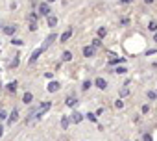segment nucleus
Here are the masks:
<instances>
[{
    "mask_svg": "<svg viewBox=\"0 0 157 141\" xmlns=\"http://www.w3.org/2000/svg\"><path fill=\"white\" fill-rule=\"evenodd\" d=\"M32 100H33V95H32V93H26V95H24V98H22V102L30 104V102H32Z\"/></svg>",
    "mask_w": 157,
    "mask_h": 141,
    "instance_id": "4468645a",
    "label": "nucleus"
},
{
    "mask_svg": "<svg viewBox=\"0 0 157 141\" xmlns=\"http://www.w3.org/2000/svg\"><path fill=\"white\" fill-rule=\"evenodd\" d=\"M55 24H57V19L54 15H48V26H55Z\"/></svg>",
    "mask_w": 157,
    "mask_h": 141,
    "instance_id": "ddd939ff",
    "label": "nucleus"
},
{
    "mask_svg": "<svg viewBox=\"0 0 157 141\" xmlns=\"http://www.w3.org/2000/svg\"><path fill=\"white\" fill-rule=\"evenodd\" d=\"M126 70H128L126 67H116V69H115V73H118V74H124Z\"/></svg>",
    "mask_w": 157,
    "mask_h": 141,
    "instance_id": "6ab92c4d",
    "label": "nucleus"
},
{
    "mask_svg": "<svg viewBox=\"0 0 157 141\" xmlns=\"http://www.w3.org/2000/svg\"><path fill=\"white\" fill-rule=\"evenodd\" d=\"M61 59H63V61H70V59H72V52L65 50V52H63V56H61Z\"/></svg>",
    "mask_w": 157,
    "mask_h": 141,
    "instance_id": "9b49d317",
    "label": "nucleus"
},
{
    "mask_svg": "<svg viewBox=\"0 0 157 141\" xmlns=\"http://www.w3.org/2000/svg\"><path fill=\"white\" fill-rule=\"evenodd\" d=\"M91 85H93V84H91V80H87V82H83V89L87 91V89L91 87Z\"/></svg>",
    "mask_w": 157,
    "mask_h": 141,
    "instance_id": "b1692460",
    "label": "nucleus"
},
{
    "mask_svg": "<svg viewBox=\"0 0 157 141\" xmlns=\"http://www.w3.org/2000/svg\"><path fill=\"white\" fill-rule=\"evenodd\" d=\"M96 87H100V89H105V87H107V82H105V80L104 78H96Z\"/></svg>",
    "mask_w": 157,
    "mask_h": 141,
    "instance_id": "6e6552de",
    "label": "nucleus"
},
{
    "mask_svg": "<svg viewBox=\"0 0 157 141\" xmlns=\"http://www.w3.org/2000/svg\"><path fill=\"white\" fill-rule=\"evenodd\" d=\"M17 119H19V110H13L11 115H9V124H13Z\"/></svg>",
    "mask_w": 157,
    "mask_h": 141,
    "instance_id": "9d476101",
    "label": "nucleus"
},
{
    "mask_svg": "<svg viewBox=\"0 0 157 141\" xmlns=\"http://www.w3.org/2000/svg\"><path fill=\"white\" fill-rule=\"evenodd\" d=\"M11 43H13V45H19V47H21V45H22V41H21V39H13Z\"/></svg>",
    "mask_w": 157,
    "mask_h": 141,
    "instance_id": "cd10ccee",
    "label": "nucleus"
},
{
    "mask_svg": "<svg viewBox=\"0 0 157 141\" xmlns=\"http://www.w3.org/2000/svg\"><path fill=\"white\" fill-rule=\"evenodd\" d=\"M154 41H155V43H157V34H155V37H154Z\"/></svg>",
    "mask_w": 157,
    "mask_h": 141,
    "instance_id": "f704fd0d",
    "label": "nucleus"
},
{
    "mask_svg": "<svg viewBox=\"0 0 157 141\" xmlns=\"http://www.w3.org/2000/svg\"><path fill=\"white\" fill-rule=\"evenodd\" d=\"M82 119H83V115L80 113V112H74L72 115H70V121H72L74 124H78V123H80V121H82Z\"/></svg>",
    "mask_w": 157,
    "mask_h": 141,
    "instance_id": "39448f33",
    "label": "nucleus"
},
{
    "mask_svg": "<svg viewBox=\"0 0 157 141\" xmlns=\"http://www.w3.org/2000/svg\"><path fill=\"white\" fill-rule=\"evenodd\" d=\"M39 13H41V15H50V6L43 2L41 6H39Z\"/></svg>",
    "mask_w": 157,
    "mask_h": 141,
    "instance_id": "423d86ee",
    "label": "nucleus"
},
{
    "mask_svg": "<svg viewBox=\"0 0 157 141\" xmlns=\"http://www.w3.org/2000/svg\"><path fill=\"white\" fill-rule=\"evenodd\" d=\"M148 28L151 30V32H155V30H157V22H155V21H151V22L148 24Z\"/></svg>",
    "mask_w": 157,
    "mask_h": 141,
    "instance_id": "a211bd4d",
    "label": "nucleus"
},
{
    "mask_svg": "<svg viewBox=\"0 0 157 141\" xmlns=\"http://www.w3.org/2000/svg\"><path fill=\"white\" fill-rule=\"evenodd\" d=\"M100 45H102L100 39H93V47H100Z\"/></svg>",
    "mask_w": 157,
    "mask_h": 141,
    "instance_id": "393cba45",
    "label": "nucleus"
},
{
    "mask_svg": "<svg viewBox=\"0 0 157 141\" xmlns=\"http://www.w3.org/2000/svg\"><path fill=\"white\" fill-rule=\"evenodd\" d=\"M68 124H70V119H68V117H63V119H61V126L67 130V128H68Z\"/></svg>",
    "mask_w": 157,
    "mask_h": 141,
    "instance_id": "2eb2a0df",
    "label": "nucleus"
},
{
    "mask_svg": "<svg viewBox=\"0 0 157 141\" xmlns=\"http://www.w3.org/2000/svg\"><path fill=\"white\" fill-rule=\"evenodd\" d=\"M144 2H146V4H151V2H154V0H144Z\"/></svg>",
    "mask_w": 157,
    "mask_h": 141,
    "instance_id": "72a5a7b5",
    "label": "nucleus"
},
{
    "mask_svg": "<svg viewBox=\"0 0 157 141\" xmlns=\"http://www.w3.org/2000/svg\"><path fill=\"white\" fill-rule=\"evenodd\" d=\"M115 106H116V108H122L124 104H122V100H116V102H115Z\"/></svg>",
    "mask_w": 157,
    "mask_h": 141,
    "instance_id": "c756f323",
    "label": "nucleus"
},
{
    "mask_svg": "<svg viewBox=\"0 0 157 141\" xmlns=\"http://www.w3.org/2000/svg\"><path fill=\"white\" fill-rule=\"evenodd\" d=\"M15 30H17V26H6V28H4V34L11 35V34H15Z\"/></svg>",
    "mask_w": 157,
    "mask_h": 141,
    "instance_id": "f8f14e48",
    "label": "nucleus"
},
{
    "mask_svg": "<svg viewBox=\"0 0 157 141\" xmlns=\"http://www.w3.org/2000/svg\"><path fill=\"white\" fill-rule=\"evenodd\" d=\"M50 106H52L50 102H44V104H41L37 110H35V115H33V117H41V115H44V113H46L48 110H50Z\"/></svg>",
    "mask_w": 157,
    "mask_h": 141,
    "instance_id": "f257e3e1",
    "label": "nucleus"
},
{
    "mask_svg": "<svg viewBox=\"0 0 157 141\" xmlns=\"http://www.w3.org/2000/svg\"><path fill=\"white\" fill-rule=\"evenodd\" d=\"M76 102H78V100H76L74 97H68L67 98V106H76Z\"/></svg>",
    "mask_w": 157,
    "mask_h": 141,
    "instance_id": "dca6fc26",
    "label": "nucleus"
},
{
    "mask_svg": "<svg viewBox=\"0 0 157 141\" xmlns=\"http://www.w3.org/2000/svg\"><path fill=\"white\" fill-rule=\"evenodd\" d=\"M6 110H4V108H0V121H4V119H6Z\"/></svg>",
    "mask_w": 157,
    "mask_h": 141,
    "instance_id": "412c9836",
    "label": "nucleus"
},
{
    "mask_svg": "<svg viewBox=\"0 0 157 141\" xmlns=\"http://www.w3.org/2000/svg\"><path fill=\"white\" fill-rule=\"evenodd\" d=\"M83 56H85V58L94 56V47H85V48H83Z\"/></svg>",
    "mask_w": 157,
    "mask_h": 141,
    "instance_id": "0eeeda50",
    "label": "nucleus"
},
{
    "mask_svg": "<svg viewBox=\"0 0 157 141\" xmlns=\"http://www.w3.org/2000/svg\"><path fill=\"white\" fill-rule=\"evenodd\" d=\"M43 52H44V48H43V47H41V48H37V50H33V52H32V56H30V59H28V63H35Z\"/></svg>",
    "mask_w": 157,
    "mask_h": 141,
    "instance_id": "f03ea898",
    "label": "nucleus"
},
{
    "mask_svg": "<svg viewBox=\"0 0 157 141\" xmlns=\"http://www.w3.org/2000/svg\"><path fill=\"white\" fill-rule=\"evenodd\" d=\"M2 134H4V128H2V126H0V138H2Z\"/></svg>",
    "mask_w": 157,
    "mask_h": 141,
    "instance_id": "473e14b6",
    "label": "nucleus"
},
{
    "mask_svg": "<svg viewBox=\"0 0 157 141\" xmlns=\"http://www.w3.org/2000/svg\"><path fill=\"white\" fill-rule=\"evenodd\" d=\"M105 34H107V30H105V28H100V30H98V35H100V37H105Z\"/></svg>",
    "mask_w": 157,
    "mask_h": 141,
    "instance_id": "4be33fe9",
    "label": "nucleus"
},
{
    "mask_svg": "<svg viewBox=\"0 0 157 141\" xmlns=\"http://www.w3.org/2000/svg\"><path fill=\"white\" fill-rule=\"evenodd\" d=\"M144 141H154V139H151V135H150V134H146V135H144Z\"/></svg>",
    "mask_w": 157,
    "mask_h": 141,
    "instance_id": "7c9ffc66",
    "label": "nucleus"
},
{
    "mask_svg": "<svg viewBox=\"0 0 157 141\" xmlns=\"http://www.w3.org/2000/svg\"><path fill=\"white\" fill-rule=\"evenodd\" d=\"M8 89H9V91H17V82H11V84H8Z\"/></svg>",
    "mask_w": 157,
    "mask_h": 141,
    "instance_id": "f3484780",
    "label": "nucleus"
},
{
    "mask_svg": "<svg viewBox=\"0 0 157 141\" xmlns=\"http://www.w3.org/2000/svg\"><path fill=\"white\" fill-rule=\"evenodd\" d=\"M30 30H32V32H35V30H37V24L32 22V24H30Z\"/></svg>",
    "mask_w": 157,
    "mask_h": 141,
    "instance_id": "c85d7f7f",
    "label": "nucleus"
},
{
    "mask_svg": "<svg viewBox=\"0 0 157 141\" xmlns=\"http://www.w3.org/2000/svg\"><path fill=\"white\" fill-rule=\"evenodd\" d=\"M30 21H32V22H35V21H37V15H35V13H32V15H30Z\"/></svg>",
    "mask_w": 157,
    "mask_h": 141,
    "instance_id": "bb28decb",
    "label": "nucleus"
},
{
    "mask_svg": "<svg viewBox=\"0 0 157 141\" xmlns=\"http://www.w3.org/2000/svg\"><path fill=\"white\" fill-rule=\"evenodd\" d=\"M70 35H72V28H67V30H65V32L61 34V37H59V41H61V43L68 41V39H70Z\"/></svg>",
    "mask_w": 157,
    "mask_h": 141,
    "instance_id": "7ed1b4c3",
    "label": "nucleus"
},
{
    "mask_svg": "<svg viewBox=\"0 0 157 141\" xmlns=\"http://www.w3.org/2000/svg\"><path fill=\"white\" fill-rule=\"evenodd\" d=\"M155 97H157V93H155V91H148V98H150V100H154Z\"/></svg>",
    "mask_w": 157,
    "mask_h": 141,
    "instance_id": "5701e85b",
    "label": "nucleus"
},
{
    "mask_svg": "<svg viewBox=\"0 0 157 141\" xmlns=\"http://www.w3.org/2000/svg\"><path fill=\"white\" fill-rule=\"evenodd\" d=\"M48 2H54V0H48Z\"/></svg>",
    "mask_w": 157,
    "mask_h": 141,
    "instance_id": "c9c22d12",
    "label": "nucleus"
},
{
    "mask_svg": "<svg viewBox=\"0 0 157 141\" xmlns=\"http://www.w3.org/2000/svg\"><path fill=\"white\" fill-rule=\"evenodd\" d=\"M122 4H128V2H133V0H120Z\"/></svg>",
    "mask_w": 157,
    "mask_h": 141,
    "instance_id": "2f4dec72",
    "label": "nucleus"
},
{
    "mask_svg": "<svg viewBox=\"0 0 157 141\" xmlns=\"http://www.w3.org/2000/svg\"><path fill=\"white\" fill-rule=\"evenodd\" d=\"M17 65H19V56H15V59L11 61V67H17Z\"/></svg>",
    "mask_w": 157,
    "mask_h": 141,
    "instance_id": "a878e982",
    "label": "nucleus"
},
{
    "mask_svg": "<svg viewBox=\"0 0 157 141\" xmlns=\"http://www.w3.org/2000/svg\"><path fill=\"white\" fill-rule=\"evenodd\" d=\"M57 89H59V82H50L48 84V91L50 93H55Z\"/></svg>",
    "mask_w": 157,
    "mask_h": 141,
    "instance_id": "1a4fd4ad",
    "label": "nucleus"
},
{
    "mask_svg": "<svg viewBox=\"0 0 157 141\" xmlns=\"http://www.w3.org/2000/svg\"><path fill=\"white\" fill-rule=\"evenodd\" d=\"M87 119L91 121V123H96V113H89V115H87Z\"/></svg>",
    "mask_w": 157,
    "mask_h": 141,
    "instance_id": "aec40b11",
    "label": "nucleus"
},
{
    "mask_svg": "<svg viewBox=\"0 0 157 141\" xmlns=\"http://www.w3.org/2000/svg\"><path fill=\"white\" fill-rule=\"evenodd\" d=\"M55 37H57V35H55V34H50L48 37H46V41H44V45H43V48H48L50 45H52V43L55 41Z\"/></svg>",
    "mask_w": 157,
    "mask_h": 141,
    "instance_id": "20e7f679",
    "label": "nucleus"
}]
</instances>
